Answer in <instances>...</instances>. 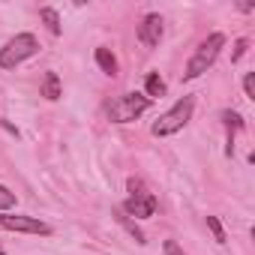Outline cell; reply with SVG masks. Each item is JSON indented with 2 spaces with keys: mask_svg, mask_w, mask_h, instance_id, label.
Returning a JSON list of instances; mask_svg holds the SVG:
<instances>
[{
  "mask_svg": "<svg viewBox=\"0 0 255 255\" xmlns=\"http://www.w3.org/2000/svg\"><path fill=\"white\" fill-rule=\"evenodd\" d=\"M165 255H183V252H180V246L174 240H165Z\"/></svg>",
  "mask_w": 255,
  "mask_h": 255,
  "instance_id": "cell-17",
  "label": "cell"
},
{
  "mask_svg": "<svg viewBox=\"0 0 255 255\" xmlns=\"http://www.w3.org/2000/svg\"><path fill=\"white\" fill-rule=\"evenodd\" d=\"M0 255H6V252H3V246H0Z\"/></svg>",
  "mask_w": 255,
  "mask_h": 255,
  "instance_id": "cell-18",
  "label": "cell"
},
{
  "mask_svg": "<svg viewBox=\"0 0 255 255\" xmlns=\"http://www.w3.org/2000/svg\"><path fill=\"white\" fill-rule=\"evenodd\" d=\"M144 87H147V93H144L147 99H150V96H162V93H165V81L159 78V72H147Z\"/></svg>",
  "mask_w": 255,
  "mask_h": 255,
  "instance_id": "cell-11",
  "label": "cell"
},
{
  "mask_svg": "<svg viewBox=\"0 0 255 255\" xmlns=\"http://www.w3.org/2000/svg\"><path fill=\"white\" fill-rule=\"evenodd\" d=\"M147 108H150V99L144 93H123V96L108 102V120L111 123H129L138 114H144Z\"/></svg>",
  "mask_w": 255,
  "mask_h": 255,
  "instance_id": "cell-4",
  "label": "cell"
},
{
  "mask_svg": "<svg viewBox=\"0 0 255 255\" xmlns=\"http://www.w3.org/2000/svg\"><path fill=\"white\" fill-rule=\"evenodd\" d=\"M243 90H246L249 99H255V75H252V72H246V78H243Z\"/></svg>",
  "mask_w": 255,
  "mask_h": 255,
  "instance_id": "cell-15",
  "label": "cell"
},
{
  "mask_svg": "<svg viewBox=\"0 0 255 255\" xmlns=\"http://www.w3.org/2000/svg\"><path fill=\"white\" fill-rule=\"evenodd\" d=\"M42 96H45V99H60V81H57V72H45V75H42Z\"/></svg>",
  "mask_w": 255,
  "mask_h": 255,
  "instance_id": "cell-10",
  "label": "cell"
},
{
  "mask_svg": "<svg viewBox=\"0 0 255 255\" xmlns=\"http://www.w3.org/2000/svg\"><path fill=\"white\" fill-rule=\"evenodd\" d=\"M39 18L45 21V27H48L51 33H60V18H57V12H54V9H48V6H45V9H39Z\"/></svg>",
  "mask_w": 255,
  "mask_h": 255,
  "instance_id": "cell-12",
  "label": "cell"
},
{
  "mask_svg": "<svg viewBox=\"0 0 255 255\" xmlns=\"http://www.w3.org/2000/svg\"><path fill=\"white\" fill-rule=\"evenodd\" d=\"M207 228L213 231V237H216V243H225V228H222V222H219L216 216H207Z\"/></svg>",
  "mask_w": 255,
  "mask_h": 255,
  "instance_id": "cell-13",
  "label": "cell"
},
{
  "mask_svg": "<svg viewBox=\"0 0 255 255\" xmlns=\"http://www.w3.org/2000/svg\"><path fill=\"white\" fill-rule=\"evenodd\" d=\"M222 45H225V36H222V33H210V36H207V39H204V42L195 48V54L189 57L183 78H198L201 72H207V69L213 66V60L219 57Z\"/></svg>",
  "mask_w": 255,
  "mask_h": 255,
  "instance_id": "cell-2",
  "label": "cell"
},
{
  "mask_svg": "<svg viewBox=\"0 0 255 255\" xmlns=\"http://www.w3.org/2000/svg\"><path fill=\"white\" fill-rule=\"evenodd\" d=\"M123 213H129L135 219H147V216L156 213V195L147 192L144 183L135 180V177H129V198H126V204H123Z\"/></svg>",
  "mask_w": 255,
  "mask_h": 255,
  "instance_id": "cell-5",
  "label": "cell"
},
{
  "mask_svg": "<svg viewBox=\"0 0 255 255\" xmlns=\"http://www.w3.org/2000/svg\"><path fill=\"white\" fill-rule=\"evenodd\" d=\"M222 120H225V129H228V153H234V132H240L246 123L237 111H222Z\"/></svg>",
  "mask_w": 255,
  "mask_h": 255,
  "instance_id": "cell-8",
  "label": "cell"
},
{
  "mask_svg": "<svg viewBox=\"0 0 255 255\" xmlns=\"http://www.w3.org/2000/svg\"><path fill=\"white\" fill-rule=\"evenodd\" d=\"M0 228H6V231H27V234H51V228L36 219V216H0Z\"/></svg>",
  "mask_w": 255,
  "mask_h": 255,
  "instance_id": "cell-6",
  "label": "cell"
},
{
  "mask_svg": "<svg viewBox=\"0 0 255 255\" xmlns=\"http://www.w3.org/2000/svg\"><path fill=\"white\" fill-rule=\"evenodd\" d=\"M246 48H249V42H246V39H240V42H237V48H234V60H240V57L246 54Z\"/></svg>",
  "mask_w": 255,
  "mask_h": 255,
  "instance_id": "cell-16",
  "label": "cell"
},
{
  "mask_svg": "<svg viewBox=\"0 0 255 255\" xmlns=\"http://www.w3.org/2000/svg\"><path fill=\"white\" fill-rule=\"evenodd\" d=\"M36 51H39L36 36L33 33H18V36H12L3 48H0V69H15L18 63L33 57Z\"/></svg>",
  "mask_w": 255,
  "mask_h": 255,
  "instance_id": "cell-3",
  "label": "cell"
},
{
  "mask_svg": "<svg viewBox=\"0 0 255 255\" xmlns=\"http://www.w3.org/2000/svg\"><path fill=\"white\" fill-rule=\"evenodd\" d=\"M15 204V192H9L6 186H0V210H9Z\"/></svg>",
  "mask_w": 255,
  "mask_h": 255,
  "instance_id": "cell-14",
  "label": "cell"
},
{
  "mask_svg": "<svg viewBox=\"0 0 255 255\" xmlns=\"http://www.w3.org/2000/svg\"><path fill=\"white\" fill-rule=\"evenodd\" d=\"M96 63H99V69L105 72V75H117V57L108 51V48H96Z\"/></svg>",
  "mask_w": 255,
  "mask_h": 255,
  "instance_id": "cell-9",
  "label": "cell"
},
{
  "mask_svg": "<svg viewBox=\"0 0 255 255\" xmlns=\"http://www.w3.org/2000/svg\"><path fill=\"white\" fill-rule=\"evenodd\" d=\"M138 39H141V45H147V48L159 45V39H162V18H159V15H147V18L138 24Z\"/></svg>",
  "mask_w": 255,
  "mask_h": 255,
  "instance_id": "cell-7",
  "label": "cell"
},
{
  "mask_svg": "<svg viewBox=\"0 0 255 255\" xmlns=\"http://www.w3.org/2000/svg\"><path fill=\"white\" fill-rule=\"evenodd\" d=\"M192 108H195V99L192 96H183V99H177L156 123H153V135H159V138H165V135H174V132H180L183 126L189 123V117H192Z\"/></svg>",
  "mask_w": 255,
  "mask_h": 255,
  "instance_id": "cell-1",
  "label": "cell"
}]
</instances>
